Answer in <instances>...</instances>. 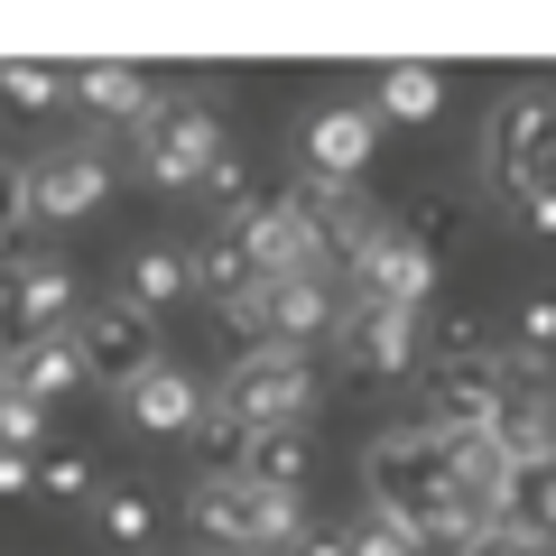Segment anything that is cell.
<instances>
[{
	"label": "cell",
	"instance_id": "cell-1",
	"mask_svg": "<svg viewBox=\"0 0 556 556\" xmlns=\"http://www.w3.org/2000/svg\"><path fill=\"white\" fill-rule=\"evenodd\" d=\"M223 149H232V130H223V84H204V93H186V102H159V112L130 130V177L159 186V195H204V177L223 167Z\"/></svg>",
	"mask_w": 556,
	"mask_h": 556
},
{
	"label": "cell",
	"instance_id": "cell-2",
	"mask_svg": "<svg viewBox=\"0 0 556 556\" xmlns=\"http://www.w3.org/2000/svg\"><path fill=\"white\" fill-rule=\"evenodd\" d=\"M186 529L204 547H223V556H288L306 538V501L298 492H260L241 473H214V482L186 492Z\"/></svg>",
	"mask_w": 556,
	"mask_h": 556
},
{
	"label": "cell",
	"instance_id": "cell-3",
	"mask_svg": "<svg viewBox=\"0 0 556 556\" xmlns=\"http://www.w3.org/2000/svg\"><path fill=\"white\" fill-rule=\"evenodd\" d=\"M204 408L241 417V427H306V408H316V353H298V343H251V353H232V371L204 390Z\"/></svg>",
	"mask_w": 556,
	"mask_h": 556
},
{
	"label": "cell",
	"instance_id": "cell-4",
	"mask_svg": "<svg viewBox=\"0 0 556 556\" xmlns=\"http://www.w3.org/2000/svg\"><path fill=\"white\" fill-rule=\"evenodd\" d=\"M65 343H75V371L93 380V390H130L139 371H159L167 362V343H159V316H139L130 298H102V306H84L75 325H65Z\"/></svg>",
	"mask_w": 556,
	"mask_h": 556
},
{
	"label": "cell",
	"instance_id": "cell-5",
	"mask_svg": "<svg viewBox=\"0 0 556 556\" xmlns=\"http://www.w3.org/2000/svg\"><path fill=\"white\" fill-rule=\"evenodd\" d=\"M547 121H556V93L538 75L519 84L510 102L482 112V186H492V195H529V186H547Z\"/></svg>",
	"mask_w": 556,
	"mask_h": 556
},
{
	"label": "cell",
	"instance_id": "cell-6",
	"mask_svg": "<svg viewBox=\"0 0 556 556\" xmlns=\"http://www.w3.org/2000/svg\"><path fill=\"white\" fill-rule=\"evenodd\" d=\"M501 362H417V408L408 427H427L437 445H464V437H492L501 427Z\"/></svg>",
	"mask_w": 556,
	"mask_h": 556
},
{
	"label": "cell",
	"instance_id": "cell-7",
	"mask_svg": "<svg viewBox=\"0 0 556 556\" xmlns=\"http://www.w3.org/2000/svg\"><path fill=\"white\" fill-rule=\"evenodd\" d=\"M445 473H455V445H437L427 427H408V417H399V427H380V437L362 445V492H371V510H390V519L417 510Z\"/></svg>",
	"mask_w": 556,
	"mask_h": 556
},
{
	"label": "cell",
	"instance_id": "cell-8",
	"mask_svg": "<svg viewBox=\"0 0 556 556\" xmlns=\"http://www.w3.org/2000/svg\"><path fill=\"white\" fill-rule=\"evenodd\" d=\"M417 325L427 316H408V306H371V298H343V325H334V343H343V380H362V390H380V380H417Z\"/></svg>",
	"mask_w": 556,
	"mask_h": 556
},
{
	"label": "cell",
	"instance_id": "cell-9",
	"mask_svg": "<svg viewBox=\"0 0 556 556\" xmlns=\"http://www.w3.org/2000/svg\"><path fill=\"white\" fill-rule=\"evenodd\" d=\"M112 186H121V159L102 149V139H75V149H56V159H38L28 167V223H84V214H102L112 204Z\"/></svg>",
	"mask_w": 556,
	"mask_h": 556
},
{
	"label": "cell",
	"instance_id": "cell-10",
	"mask_svg": "<svg viewBox=\"0 0 556 556\" xmlns=\"http://www.w3.org/2000/svg\"><path fill=\"white\" fill-rule=\"evenodd\" d=\"M278 195H288V204H298V214H306V232H316V251H325V269H334V278L353 269V260L371 251V232H380V223H390V214H380L371 195H362V186L306 177V167H298V177H288V186H278Z\"/></svg>",
	"mask_w": 556,
	"mask_h": 556
},
{
	"label": "cell",
	"instance_id": "cell-11",
	"mask_svg": "<svg viewBox=\"0 0 556 556\" xmlns=\"http://www.w3.org/2000/svg\"><path fill=\"white\" fill-rule=\"evenodd\" d=\"M223 232H232V251H241V269H251V278H316V269H325V251H316V232H306V214L278 195V186L251 204V214H232Z\"/></svg>",
	"mask_w": 556,
	"mask_h": 556
},
{
	"label": "cell",
	"instance_id": "cell-12",
	"mask_svg": "<svg viewBox=\"0 0 556 556\" xmlns=\"http://www.w3.org/2000/svg\"><path fill=\"white\" fill-rule=\"evenodd\" d=\"M0 278H10L20 343H28V334H65V325L84 316V269H75L65 251H10V260H0Z\"/></svg>",
	"mask_w": 556,
	"mask_h": 556
},
{
	"label": "cell",
	"instance_id": "cell-13",
	"mask_svg": "<svg viewBox=\"0 0 556 556\" xmlns=\"http://www.w3.org/2000/svg\"><path fill=\"white\" fill-rule=\"evenodd\" d=\"M343 278H353V298H371V306H408V316H427V306H437V288H445V269L417 251L399 223H380L371 251H362Z\"/></svg>",
	"mask_w": 556,
	"mask_h": 556
},
{
	"label": "cell",
	"instance_id": "cell-14",
	"mask_svg": "<svg viewBox=\"0 0 556 556\" xmlns=\"http://www.w3.org/2000/svg\"><path fill=\"white\" fill-rule=\"evenodd\" d=\"M260 306H269V343L316 353V343H334V325H343V278L334 269H316V278H260Z\"/></svg>",
	"mask_w": 556,
	"mask_h": 556
},
{
	"label": "cell",
	"instance_id": "cell-15",
	"mask_svg": "<svg viewBox=\"0 0 556 556\" xmlns=\"http://www.w3.org/2000/svg\"><path fill=\"white\" fill-rule=\"evenodd\" d=\"M371 149H380V121H371V102H325V112H306V139H298L306 177L362 186V167H371Z\"/></svg>",
	"mask_w": 556,
	"mask_h": 556
},
{
	"label": "cell",
	"instance_id": "cell-16",
	"mask_svg": "<svg viewBox=\"0 0 556 556\" xmlns=\"http://www.w3.org/2000/svg\"><path fill=\"white\" fill-rule=\"evenodd\" d=\"M65 102H75L93 130H139V121L159 112V84L139 75V65H75V75H65Z\"/></svg>",
	"mask_w": 556,
	"mask_h": 556
},
{
	"label": "cell",
	"instance_id": "cell-17",
	"mask_svg": "<svg viewBox=\"0 0 556 556\" xmlns=\"http://www.w3.org/2000/svg\"><path fill=\"white\" fill-rule=\"evenodd\" d=\"M195 417H204V380L177 371V362H159L121 390V427H139V437H186Z\"/></svg>",
	"mask_w": 556,
	"mask_h": 556
},
{
	"label": "cell",
	"instance_id": "cell-18",
	"mask_svg": "<svg viewBox=\"0 0 556 556\" xmlns=\"http://www.w3.org/2000/svg\"><path fill=\"white\" fill-rule=\"evenodd\" d=\"M0 371H10V390H20V399H38V408H56L65 390H84L75 343H65V334H28V343H10V353H0Z\"/></svg>",
	"mask_w": 556,
	"mask_h": 556
},
{
	"label": "cell",
	"instance_id": "cell-19",
	"mask_svg": "<svg viewBox=\"0 0 556 556\" xmlns=\"http://www.w3.org/2000/svg\"><path fill=\"white\" fill-rule=\"evenodd\" d=\"M241 482H260V492H298V501H306V482H316V437H306V427H260L251 455H241Z\"/></svg>",
	"mask_w": 556,
	"mask_h": 556
},
{
	"label": "cell",
	"instance_id": "cell-20",
	"mask_svg": "<svg viewBox=\"0 0 556 556\" xmlns=\"http://www.w3.org/2000/svg\"><path fill=\"white\" fill-rule=\"evenodd\" d=\"M121 298H130L139 316H167L177 298H195V288H186V251L177 241H139V251L121 260Z\"/></svg>",
	"mask_w": 556,
	"mask_h": 556
},
{
	"label": "cell",
	"instance_id": "cell-21",
	"mask_svg": "<svg viewBox=\"0 0 556 556\" xmlns=\"http://www.w3.org/2000/svg\"><path fill=\"white\" fill-rule=\"evenodd\" d=\"M492 510H501V529H519V538L547 547V519H556V473H547V455H519L510 473H501Z\"/></svg>",
	"mask_w": 556,
	"mask_h": 556
},
{
	"label": "cell",
	"instance_id": "cell-22",
	"mask_svg": "<svg viewBox=\"0 0 556 556\" xmlns=\"http://www.w3.org/2000/svg\"><path fill=\"white\" fill-rule=\"evenodd\" d=\"M159 482H102L93 492V529L112 538V547H149V538H159Z\"/></svg>",
	"mask_w": 556,
	"mask_h": 556
},
{
	"label": "cell",
	"instance_id": "cell-23",
	"mask_svg": "<svg viewBox=\"0 0 556 556\" xmlns=\"http://www.w3.org/2000/svg\"><path fill=\"white\" fill-rule=\"evenodd\" d=\"M437 112H445V75H437V65H390V75H380V102H371V121L427 130Z\"/></svg>",
	"mask_w": 556,
	"mask_h": 556
},
{
	"label": "cell",
	"instance_id": "cell-24",
	"mask_svg": "<svg viewBox=\"0 0 556 556\" xmlns=\"http://www.w3.org/2000/svg\"><path fill=\"white\" fill-rule=\"evenodd\" d=\"M417 353H427V362H501L492 353V316H473V306H427Z\"/></svg>",
	"mask_w": 556,
	"mask_h": 556
},
{
	"label": "cell",
	"instance_id": "cell-25",
	"mask_svg": "<svg viewBox=\"0 0 556 556\" xmlns=\"http://www.w3.org/2000/svg\"><path fill=\"white\" fill-rule=\"evenodd\" d=\"M93 492H102V473H93V455H84V445H47V455L28 464V501H56V510H93Z\"/></svg>",
	"mask_w": 556,
	"mask_h": 556
},
{
	"label": "cell",
	"instance_id": "cell-26",
	"mask_svg": "<svg viewBox=\"0 0 556 556\" xmlns=\"http://www.w3.org/2000/svg\"><path fill=\"white\" fill-rule=\"evenodd\" d=\"M186 288H195L204 306L214 298H232V288H251V269H241V251H232V232H204V241H186Z\"/></svg>",
	"mask_w": 556,
	"mask_h": 556
},
{
	"label": "cell",
	"instance_id": "cell-27",
	"mask_svg": "<svg viewBox=\"0 0 556 556\" xmlns=\"http://www.w3.org/2000/svg\"><path fill=\"white\" fill-rule=\"evenodd\" d=\"M0 102L28 121L65 112V65H38V56H0Z\"/></svg>",
	"mask_w": 556,
	"mask_h": 556
},
{
	"label": "cell",
	"instance_id": "cell-28",
	"mask_svg": "<svg viewBox=\"0 0 556 556\" xmlns=\"http://www.w3.org/2000/svg\"><path fill=\"white\" fill-rule=\"evenodd\" d=\"M186 437H195V482L241 473V455H251V427H241V417H223V408H204L195 427H186Z\"/></svg>",
	"mask_w": 556,
	"mask_h": 556
},
{
	"label": "cell",
	"instance_id": "cell-29",
	"mask_svg": "<svg viewBox=\"0 0 556 556\" xmlns=\"http://www.w3.org/2000/svg\"><path fill=\"white\" fill-rule=\"evenodd\" d=\"M343 556H417V538L399 529L390 510H371V501H362V510L343 519Z\"/></svg>",
	"mask_w": 556,
	"mask_h": 556
},
{
	"label": "cell",
	"instance_id": "cell-30",
	"mask_svg": "<svg viewBox=\"0 0 556 556\" xmlns=\"http://www.w3.org/2000/svg\"><path fill=\"white\" fill-rule=\"evenodd\" d=\"M204 195H214V214L232 223V214H251V204L269 195V186H260V167L241 159V149H223V167H214V177H204Z\"/></svg>",
	"mask_w": 556,
	"mask_h": 556
},
{
	"label": "cell",
	"instance_id": "cell-31",
	"mask_svg": "<svg viewBox=\"0 0 556 556\" xmlns=\"http://www.w3.org/2000/svg\"><path fill=\"white\" fill-rule=\"evenodd\" d=\"M47 445H56V427H47V408L38 399H0V455H47Z\"/></svg>",
	"mask_w": 556,
	"mask_h": 556
},
{
	"label": "cell",
	"instance_id": "cell-32",
	"mask_svg": "<svg viewBox=\"0 0 556 556\" xmlns=\"http://www.w3.org/2000/svg\"><path fill=\"white\" fill-rule=\"evenodd\" d=\"M214 316L241 334V353H251V343H269V306H260V278H251V288H232V298H214Z\"/></svg>",
	"mask_w": 556,
	"mask_h": 556
},
{
	"label": "cell",
	"instance_id": "cell-33",
	"mask_svg": "<svg viewBox=\"0 0 556 556\" xmlns=\"http://www.w3.org/2000/svg\"><path fill=\"white\" fill-rule=\"evenodd\" d=\"M20 232H28V167L0 159V251H20Z\"/></svg>",
	"mask_w": 556,
	"mask_h": 556
},
{
	"label": "cell",
	"instance_id": "cell-34",
	"mask_svg": "<svg viewBox=\"0 0 556 556\" xmlns=\"http://www.w3.org/2000/svg\"><path fill=\"white\" fill-rule=\"evenodd\" d=\"M547 343H556V306H547V298H529V306H519V353L547 362Z\"/></svg>",
	"mask_w": 556,
	"mask_h": 556
},
{
	"label": "cell",
	"instance_id": "cell-35",
	"mask_svg": "<svg viewBox=\"0 0 556 556\" xmlns=\"http://www.w3.org/2000/svg\"><path fill=\"white\" fill-rule=\"evenodd\" d=\"M455 556H547L538 538H519V529H482L473 547H455Z\"/></svg>",
	"mask_w": 556,
	"mask_h": 556
},
{
	"label": "cell",
	"instance_id": "cell-36",
	"mask_svg": "<svg viewBox=\"0 0 556 556\" xmlns=\"http://www.w3.org/2000/svg\"><path fill=\"white\" fill-rule=\"evenodd\" d=\"M510 214H519V232H556V195H547V186H529V195H510Z\"/></svg>",
	"mask_w": 556,
	"mask_h": 556
},
{
	"label": "cell",
	"instance_id": "cell-37",
	"mask_svg": "<svg viewBox=\"0 0 556 556\" xmlns=\"http://www.w3.org/2000/svg\"><path fill=\"white\" fill-rule=\"evenodd\" d=\"M28 464L38 455H0V501H28Z\"/></svg>",
	"mask_w": 556,
	"mask_h": 556
},
{
	"label": "cell",
	"instance_id": "cell-38",
	"mask_svg": "<svg viewBox=\"0 0 556 556\" xmlns=\"http://www.w3.org/2000/svg\"><path fill=\"white\" fill-rule=\"evenodd\" d=\"M288 556H343V529H316V519H306V538Z\"/></svg>",
	"mask_w": 556,
	"mask_h": 556
},
{
	"label": "cell",
	"instance_id": "cell-39",
	"mask_svg": "<svg viewBox=\"0 0 556 556\" xmlns=\"http://www.w3.org/2000/svg\"><path fill=\"white\" fill-rule=\"evenodd\" d=\"M0 399H10V371H0Z\"/></svg>",
	"mask_w": 556,
	"mask_h": 556
}]
</instances>
